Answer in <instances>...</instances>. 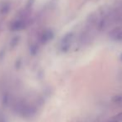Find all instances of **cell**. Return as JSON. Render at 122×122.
Returning <instances> with one entry per match:
<instances>
[{
	"label": "cell",
	"instance_id": "cell-7",
	"mask_svg": "<svg viewBox=\"0 0 122 122\" xmlns=\"http://www.w3.org/2000/svg\"><path fill=\"white\" fill-rule=\"evenodd\" d=\"M11 96H10L9 92L7 91L4 92L2 94V105H3V107H8L9 106V105L11 104Z\"/></svg>",
	"mask_w": 122,
	"mask_h": 122
},
{
	"label": "cell",
	"instance_id": "cell-3",
	"mask_svg": "<svg viewBox=\"0 0 122 122\" xmlns=\"http://www.w3.org/2000/svg\"><path fill=\"white\" fill-rule=\"evenodd\" d=\"M26 25H27V23H26L25 18H20L13 22V23L11 24V29L13 31H19L24 28Z\"/></svg>",
	"mask_w": 122,
	"mask_h": 122
},
{
	"label": "cell",
	"instance_id": "cell-4",
	"mask_svg": "<svg viewBox=\"0 0 122 122\" xmlns=\"http://www.w3.org/2000/svg\"><path fill=\"white\" fill-rule=\"evenodd\" d=\"M110 37L115 41L122 42V27H118L112 29L110 32Z\"/></svg>",
	"mask_w": 122,
	"mask_h": 122
},
{
	"label": "cell",
	"instance_id": "cell-6",
	"mask_svg": "<svg viewBox=\"0 0 122 122\" xmlns=\"http://www.w3.org/2000/svg\"><path fill=\"white\" fill-rule=\"evenodd\" d=\"M53 38V32L50 30H46L41 34L40 36V42L42 43H47L49 41Z\"/></svg>",
	"mask_w": 122,
	"mask_h": 122
},
{
	"label": "cell",
	"instance_id": "cell-8",
	"mask_svg": "<svg viewBox=\"0 0 122 122\" xmlns=\"http://www.w3.org/2000/svg\"><path fill=\"white\" fill-rule=\"evenodd\" d=\"M121 121H122V115L120 114V115H118V116H115V117L109 122H121Z\"/></svg>",
	"mask_w": 122,
	"mask_h": 122
},
{
	"label": "cell",
	"instance_id": "cell-5",
	"mask_svg": "<svg viewBox=\"0 0 122 122\" xmlns=\"http://www.w3.org/2000/svg\"><path fill=\"white\" fill-rule=\"evenodd\" d=\"M113 18L116 23H122V4L118 5L114 10L111 11Z\"/></svg>",
	"mask_w": 122,
	"mask_h": 122
},
{
	"label": "cell",
	"instance_id": "cell-1",
	"mask_svg": "<svg viewBox=\"0 0 122 122\" xmlns=\"http://www.w3.org/2000/svg\"><path fill=\"white\" fill-rule=\"evenodd\" d=\"M13 109L20 116L23 118L32 117L36 112V109L34 108V106L24 101H19L15 102L13 104Z\"/></svg>",
	"mask_w": 122,
	"mask_h": 122
},
{
	"label": "cell",
	"instance_id": "cell-9",
	"mask_svg": "<svg viewBox=\"0 0 122 122\" xmlns=\"http://www.w3.org/2000/svg\"><path fill=\"white\" fill-rule=\"evenodd\" d=\"M0 122H8L5 119V117L2 114H0Z\"/></svg>",
	"mask_w": 122,
	"mask_h": 122
},
{
	"label": "cell",
	"instance_id": "cell-2",
	"mask_svg": "<svg viewBox=\"0 0 122 122\" xmlns=\"http://www.w3.org/2000/svg\"><path fill=\"white\" fill-rule=\"evenodd\" d=\"M73 41V34L71 33H67L63 37V38L61 39V42H60V49L63 52H66L69 50L70 47L71 46Z\"/></svg>",
	"mask_w": 122,
	"mask_h": 122
}]
</instances>
